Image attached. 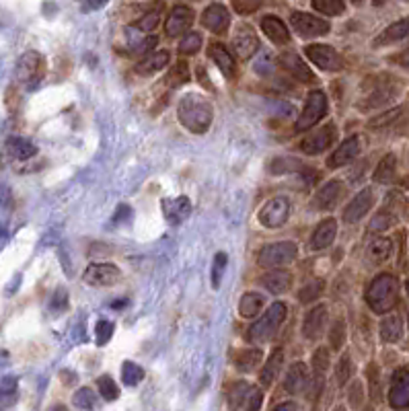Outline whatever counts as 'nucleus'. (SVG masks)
<instances>
[{
  "mask_svg": "<svg viewBox=\"0 0 409 411\" xmlns=\"http://www.w3.org/2000/svg\"><path fill=\"white\" fill-rule=\"evenodd\" d=\"M43 70V58L37 51H27L16 64V74L21 80H37Z\"/></svg>",
  "mask_w": 409,
  "mask_h": 411,
  "instance_id": "nucleus-20",
  "label": "nucleus"
},
{
  "mask_svg": "<svg viewBox=\"0 0 409 411\" xmlns=\"http://www.w3.org/2000/svg\"><path fill=\"white\" fill-rule=\"evenodd\" d=\"M163 208H165V216L171 224H179L191 214V202L183 196L163 202Z\"/></svg>",
  "mask_w": 409,
  "mask_h": 411,
  "instance_id": "nucleus-26",
  "label": "nucleus"
},
{
  "mask_svg": "<svg viewBox=\"0 0 409 411\" xmlns=\"http://www.w3.org/2000/svg\"><path fill=\"white\" fill-rule=\"evenodd\" d=\"M327 113V95L317 89V91H311L309 97H307V103L296 119V130H309L313 128L315 124H319Z\"/></svg>",
  "mask_w": 409,
  "mask_h": 411,
  "instance_id": "nucleus-5",
  "label": "nucleus"
},
{
  "mask_svg": "<svg viewBox=\"0 0 409 411\" xmlns=\"http://www.w3.org/2000/svg\"><path fill=\"white\" fill-rule=\"evenodd\" d=\"M159 19H161V12H159V10H150V12H146V14L136 23V29L148 33V31H152V29L159 25Z\"/></svg>",
  "mask_w": 409,
  "mask_h": 411,
  "instance_id": "nucleus-55",
  "label": "nucleus"
},
{
  "mask_svg": "<svg viewBox=\"0 0 409 411\" xmlns=\"http://www.w3.org/2000/svg\"><path fill=\"white\" fill-rule=\"evenodd\" d=\"M97 387H99V393L105 401H115L119 397V389L115 385V381L109 377V375H103L97 379Z\"/></svg>",
  "mask_w": 409,
  "mask_h": 411,
  "instance_id": "nucleus-39",
  "label": "nucleus"
},
{
  "mask_svg": "<svg viewBox=\"0 0 409 411\" xmlns=\"http://www.w3.org/2000/svg\"><path fill=\"white\" fill-rule=\"evenodd\" d=\"M208 56L214 60V64L220 68V72L226 76V78H233L237 68H235V60H233V54L222 45V43H210L208 45Z\"/></svg>",
  "mask_w": 409,
  "mask_h": 411,
  "instance_id": "nucleus-24",
  "label": "nucleus"
},
{
  "mask_svg": "<svg viewBox=\"0 0 409 411\" xmlns=\"http://www.w3.org/2000/svg\"><path fill=\"white\" fill-rule=\"evenodd\" d=\"M290 23L294 27V31L301 35V37H321V35H327L331 25L325 21V19H319L311 12H292L290 16Z\"/></svg>",
  "mask_w": 409,
  "mask_h": 411,
  "instance_id": "nucleus-7",
  "label": "nucleus"
},
{
  "mask_svg": "<svg viewBox=\"0 0 409 411\" xmlns=\"http://www.w3.org/2000/svg\"><path fill=\"white\" fill-rule=\"evenodd\" d=\"M282 364H284V350H282V348H276V350L270 354V358L266 360V366H264V371H261V375H259V383H261L266 389H270V387L274 385V381H276L278 375L282 373Z\"/></svg>",
  "mask_w": 409,
  "mask_h": 411,
  "instance_id": "nucleus-25",
  "label": "nucleus"
},
{
  "mask_svg": "<svg viewBox=\"0 0 409 411\" xmlns=\"http://www.w3.org/2000/svg\"><path fill=\"white\" fill-rule=\"evenodd\" d=\"M169 64V51L167 49H161V51H154V54H146L138 64H136V72L138 74H154L163 68H167Z\"/></svg>",
  "mask_w": 409,
  "mask_h": 411,
  "instance_id": "nucleus-27",
  "label": "nucleus"
},
{
  "mask_svg": "<svg viewBox=\"0 0 409 411\" xmlns=\"http://www.w3.org/2000/svg\"><path fill=\"white\" fill-rule=\"evenodd\" d=\"M395 220H397V214H393V212H389V210H383V212H379V214L373 218V222H371V233H383V231H387L389 226H393Z\"/></svg>",
  "mask_w": 409,
  "mask_h": 411,
  "instance_id": "nucleus-44",
  "label": "nucleus"
},
{
  "mask_svg": "<svg viewBox=\"0 0 409 411\" xmlns=\"http://www.w3.org/2000/svg\"><path fill=\"white\" fill-rule=\"evenodd\" d=\"M395 171H397V158H395V154H387L375 171V181L389 183V181H393Z\"/></svg>",
  "mask_w": 409,
  "mask_h": 411,
  "instance_id": "nucleus-36",
  "label": "nucleus"
},
{
  "mask_svg": "<svg viewBox=\"0 0 409 411\" xmlns=\"http://www.w3.org/2000/svg\"><path fill=\"white\" fill-rule=\"evenodd\" d=\"M315 10L327 14V16H340L346 12V2L344 0H311Z\"/></svg>",
  "mask_w": 409,
  "mask_h": 411,
  "instance_id": "nucleus-37",
  "label": "nucleus"
},
{
  "mask_svg": "<svg viewBox=\"0 0 409 411\" xmlns=\"http://www.w3.org/2000/svg\"><path fill=\"white\" fill-rule=\"evenodd\" d=\"M278 62H280V66H282L292 78H296V80H301V82H313V80H315L311 68L303 62V58H301L296 51H282L280 58H278Z\"/></svg>",
  "mask_w": 409,
  "mask_h": 411,
  "instance_id": "nucleus-17",
  "label": "nucleus"
},
{
  "mask_svg": "<svg viewBox=\"0 0 409 411\" xmlns=\"http://www.w3.org/2000/svg\"><path fill=\"white\" fill-rule=\"evenodd\" d=\"M274 411H299L296 408V403H292V401H288V403H282V406H278Z\"/></svg>",
  "mask_w": 409,
  "mask_h": 411,
  "instance_id": "nucleus-61",
  "label": "nucleus"
},
{
  "mask_svg": "<svg viewBox=\"0 0 409 411\" xmlns=\"http://www.w3.org/2000/svg\"><path fill=\"white\" fill-rule=\"evenodd\" d=\"M6 148H8L10 156H12V158H19V161H27V158L35 156V152H37L35 144H31V142L25 140V138H10V140L6 142Z\"/></svg>",
  "mask_w": 409,
  "mask_h": 411,
  "instance_id": "nucleus-32",
  "label": "nucleus"
},
{
  "mask_svg": "<svg viewBox=\"0 0 409 411\" xmlns=\"http://www.w3.org/2000/svg\"><path fill=\"white\" fill-rule=\"evenodd\" d=\"M64 309H68V292L64 288H58L54 294H51V301H49V311L54 315H60Z\"/></svg>",
  "mask_w": 409,
  "mask_h": 411,
  "instance_id": "nucleus-51",
  "label": "nucleus"
},
{
  "mask_svg": "<svg viewBox=\"0 0 409 411\" xmlns=\"http://www.w3.org/2000/svg\"><path fill=\"white\" fill-rule=\"evenodd\" d=\"M327 368H329V350L327 348L315 350V354H313V371H315V375L317 377H325Z\"/></svg>",
  "mask_w": 409,
  "mask_h": 411,
  "instance_id": "nucleus-45",
  "label": "nucleus"
},
{
  "mask_svg": "<svg viewBox=\"0 0 409 411\" xmlns=\"http://www.w3.org/2000/svg\"><path fill=\"white\" fill-rule=\"evenodd\" d=\"M261 31L274 43H288L290 41V31H288L286 23L282 19L274 16V14H268V16L261 19Z\"/></svg>",
  "mask_w": 409,
  "mask_h": 411,
  "instance_id": "nucleus-22",
  "label": "nucleus"
},
{
  "mask_svg": "<svg viewBox=\"0 0 409 411\" xmlns=\"http://www.w3.org/2000/svg\"><path fill=\"white\" fill-rule=\"evenodd\" d=\"M336 411H346V410H344V408H338V410H336Z\"/></svg>",
  "mask_w": 409,
  "mask_h": 411,
  "instance_id": "nucleus-63",
  "label": "nucleus"
},
{
  "mask_svg": "<svg viewBox=\"0 0 409 411\" xmlns=\"http://www.w3.org/2000/svg\"><path fill=\"white\" fill-rule=\"evenodd\" d=\"M336 235H338V222H336V218H325V220L317 226V231L313 233L311 249L321 251V249L329 247V245L336 241Z\"/></svg>",
  "mask_w": 409,
  "mask_h": 411,
  "instance_id": "nucleus-23",
  "label": "nucleus"
},
{
  "mask_svg": "<svg viewBox=\"0 0 409 411\" xmlns=\"http://www.w3.org/2000/svg\"><path fill=\"white\" fill-rule=\"evenodd\" d=\"M72 403H74V408H78V410H93L95 403H97V397H95V393H93L89 387H82V389H78V391L74 393Z\"/></svg>",
  "mask_w": 409,
  "mask_h": 411,
  "instance_id": "nucleus-43",
  "label": "nucleus"
},
{
  "mask_svg": "<svg viewBox=\"0 0 409 411\" xmlns=\"http://www.w3.org/2000/svg\"><path fill=\"white\" fill-rule=\"evenodd\" d=\"M364 142H366V140H364V136H360V134L350 136V138H348L344 144H340L338 150L329 156L327 167H329V169H340V167H344V165H348V163H352V161H356L358 154L362 152Z\"/></svg>",
  "mask_w": 409,
  "mask_h": 411,
  "instance_id": "nucleus-11",
  "label": "nucleus"
},
{
  "mask_svg": "<svg viewBox=\"0 0 409 411\" xmlns=\"http://www.w3.org/2000/svg\"><path fill=\"white\" fill-rule=\"evenodd\" d=\"M200 47H202V35L200 33H187V35H183V39L179 41V54L181 56H191V54H196V51H200Z\"/></svg>",
  "mask_w": 409,
  "mask_h": 411,
  "instance_id": "nucleus-42",
  "label": "nucleus"
},
{
  "mask_svg": "<svg viewBox=\"0 0 409 411\" xmlns=\"http://www.w3.org/2000/svg\"><path fill=\"white\" fill-rule=\"evenodd\" d=\"M286 315H288V305H286V303H274V305L266 311V315H264L255 325L249 327V333H247L249 342H253V344L270 342V340L278 333V329H280V325L284 323Z\"/></svg>",
  "mask_w": 409,
  "mask_h": 411,
  "instance_id": "nucleus-3",
  "label": "nucleus"
},
{
  "mask_svg": "<svg viewBox=\"0 0 409 411\" xmlns=\"http://www.w3.org/2000/svg\"><path fill=\"white\" fill-rule=\"evenodd\" d=\"M336 138H338V128H336V124H325V126L317 128L315 132H311V134L301 142V148H303L305 154L315 156V154H321L323 150H327V148L336 142Z\"/></svg>",
  "mask_w": 409,
  "mask_h": 411,
  "instance_id": "nucleus-6",
  "label": "nucleus"
},
{
  "mask_svg": "<svg viewBox=\"0 0 409 411\" xmlns=\"http://www.w3.org/2000/svg\"><path fill=\"white\" fill-rule=\"evenodd\" d=\"M307 56L311 62H315V66H319L321 70L327 72H340L344 68V58L338 54V49H334L327 43H315V45H307Z\"/></svg>",
  "mask_w": 409,
  "mask_h": 411,
  "instance_id": "nucleus-8",
  "label": "nucleus"
},
{
  "mask_svg": "<svg viewBox=\"0 0 409 411\" xmlns=\"http://www.w3.org/2000/svg\"><path fill=\"white\" fill-rule=\"evenodd\" d=\"M189 80V66H187V62H177L175 66H171V70L167 72V76H165V84L167 86H171V89H179V86H183L185 82Z\"/></svg>",
  "mask_w": 409,
  "mask_h": 411,
  "instance_id": "nucleus-34",
  "label": "nucleus"
},
{
  "mask_svg": "<svg viewBox=\"0 0 409 411\" xmlns=\"http://www.w3.org/2000/svg\"><path fill=\"white\" fill-rule=\"evenodd\" d=\"M119 280V270L113 263H93L84 272V282L91 286H111Z\"/></svg>",
  "mask_w": 409,
  "mask_h": 411,
  "instance_id": "nucleus-18",
  "label": "nucleus"
},
{
  "mask_svg": "<svg viewBox=\"0 0 409 411\" xmlns=\"http://www.w3.org/2000/svg\"><path fill=\"white\" fill-rule=\"evenodd\" d=\"M261 403H264V391L259 387H247L245 395H243V401L241 406L247 411H259L261 410Z\"/></svg>",
  "mask_w": 409,
  "mask_h": 411,
  "instance_id": "nucleus-40",
  "label": "nucleus"
},
{
  "mask_svg": "<svg viewBox=\"0 0 409 411\" xmlns=\"http://www.w3.org/2000/svg\"><path fill=\"white\" fill-rule=\"evenodd\" d=\"M198 78L206 84V89H212V84H210V80H208V74H206L204 66H198Z\"/></svg>",
  "mask_w": 409,
  "mask_h": 411,
  "instance_id": "nucleus-59",
  "label": "nucleus"
},
{
  "mask_svg": "<svg viewBox=\"0 0 409 411\" xmlns=\"http://www.w3.org/2000/svg\"><path fill=\"white\" fill-rule=\"evenodd\" d=\"M117 210H119V212H115V220H121V218L130 216V208H128V206H119Z\"/></svg>",
  "mask_w": 409,
  "mask_h": 411,
  "instance_id": "nucleus-60",
  "label": "nucleus"
},
{
  "mask_svg": "<svg viewBox=\"0 0 409 411\" xmlns=\"http://www.w3.org/2000/svg\"><path fill=\"white\" fill-rule=\"evenodd\" d=\"M391 251H393V243L389 239H377L369 245L366 255L373 263H383L391 257Z\"/></svg>",
  "mask_w": 409,
  "mask_h": 411,
  "instance_id": "nucleus-33",
  "label": "nucleus"
},
{
  "mask_svg": "<svg viewBox=\"0 0 409 411\" xmlns=\"http://www.w3.org/2000/svg\"><path fill=\"white\" fill-rule=\"evenodd\" d=\"M373 206H375V191L371 187H364L360 193H356V198L344 210V220L348 224H356L373 210Z\"/></svg>",
  "mask_w": 409,
  "mask_h": 411,
  "instance_id": "nucleus-15",
  "label": "nucleus"
},
{
  "mask_svg": "<svg viewBox=\"0 0 409 411\" xmlns=\"http://www.w3.org/2000/svg\"><path fill=\"white\" fill-rule=\"evenodd\" d=\"M290 216V202L286 198H272L259 210V222L266 228H280Z\"/></svg>",
  "mask_w": 409,
  "mask_h": 411,
  "instance_id": "nucleus-9",
  "label": "nucleus"
},
{
  "mask_svg": "<svg viewBox=\"0 0 409 411\" xmlns=\"http://www.w3.org/2000/svg\"><path fill=\"white\" fill-rule=\"evenodd\" d=\"M348 401L352 410H360L364 406V385L362 381H354L348 391Z\"/></svg>",
  "mask_w": 409,
  "mask_h": 411,
  "instance_id": "nucleus-47",
  "label": "nucleus"
},
{
  "mask_svg": "<svg viewBox=\"0 0 409 411\" xmlns=\"http://www.w3.org/2000/svg\"><path fill=\"white\" fill-rule=\"evenodd\" d=\"M299 255V245L292 241H280V243H272L268 247H264L259 251V266L261 268H282L288 266L296 259Z\"/></svg>",
  "mask_w": 409,
  "mask_h": 411,
  "instance_id": "nucleus-4",
  "label": "nucleus"
},
{
  "mask_svg": "<svg viewBox=\"0 0 409 411\" xmlns=\"http://www.w3.org/2000/svg\"><path fill=\"white\" fill-rule=\"evenodd\" d=\"M323 288H325L323 280H313L311 284H307V286H305V288L301 290V294H299L301 303H313V301H315L317 296H321Z\"/></svg>",
  "mask_w": 409,
  "mask_h": 411,
  "instance_id": "nucleus-46",
  "label": "nucleus"
},
{
  "mask_svg": "<svg viewBox=\"0 0 409 411\" xmlns=\"http://www.w3.org/2000/svg\"><path fill=\"white\" fill-rule=\"evenodd\" d=\"M51 411H68V410H66L64 406H56V408H54V410H51Z\"/></svg>",
  "mask_w": 409,
  "mask_h": 411,
  "instance_id": "nucleus-62",
  "label": "nucleus"
},
{
  "mask_svg": "<svg viewBox=\"0 0 409 411\" xmlns=\"http://www.w3.org/2000/svg\"><path fill=\"white\" fill-rule=\"evenodd\" d=\"M142 379H144V371H142L138 364H134V362H124V366H121V381H124L128 387L138 385Z\"/></svg>",
  "mask_w": 409,
  "mask_h": 411,
  "instance_id": "nucleus-41",
  "label": "nucleus"
},
{
  "mask_svg": "<svg viewBox=\"0 0 409 411\" xmlns=\"http://www.w3.org/2000/svg\"><path fill=\"white\" fill-rule=\"evenodd\" d=\"M309 385V368L307 364L303 362H294L288 373H286V379H284V389L290 393V395H299L307 389Z\"/></svg>",
  "mask_w": 409,
  "mask_h": 411,
  "instance_id": "nucleus-21",
  "label": "nucleus"
},
{
  "mask_svg": "<svg viewBox=\"0 0 409 411\" xmlns=\"http://www.w3.org/2000/svg\"><path fill=\"white\" fill-rule=\"evenodd\" d=\"M194 19H196V14H194V10L189 6H185V4L173 6L171 12H169V16H167V21H165V33H167V37H179V35H183L194 25Z\"/></svg>",
  "mask_w": 409,
  "mask_h": 411,
  "instance_id": "nucleus-12",
  "label": "nucleus"
},
{
  "mask_svg": "<svg viewBox=\"0 0 409 411\" xmlns=\"http://www.w3.org/2000/svg\"><path fill=\"white\" fill-rule=\"evenodd\" d=\"M202 25L204 29L212 31V33H224L231 25V12L224 4L220 2H214L210 4L204 14H202Z\"/></svg>",
  "mask_w": 409,
  "mask_h": 411,
  "instance_id": "nucleus-16",
  "label": "nucleus"
},
{
  "mask_svg": "<svg viewBox=\"0 0 409 411\" xmlns=\"http://www.w3.org/2000/svg\"><path fill=\"white\" fill-rule=\"evenodd\" d=\"M325 325H327V307L317 305L315 309L309 311L305 325H303V333L307 340H319L325 331Z\"/></svg>",
  "mask_w": 409,
  "mask_h": 411,
  "instance_id": "nucleus-19",
  "label": "nucleus"
},
{
  "mask_svg": "<svg viewBox=\"0 0 409 411\" xmlns=\"http://www.w3.org/2000/svg\"><path fill=\"white\" fill-rule=\"evenodd\" d=\"M226 263H229L226 253H216L214 263H212V286H214V288L220 286V280H222V274H224V270H226Z\"/></svg>",
  "mask_w": 409,
  "mask_h": 411,
  "instance_id": "nucleus-48",
  "label": "nucleus"
},
{
  "mask_svg": "<svg viewBox=\"0 0 409 411\" xmlns=\"http://www.w3.org/2000/svg\"><path fill=\"white\" fill-rule=\"evenodd\" d=\"M399 303V280L393 274L377 276L366 290V305L375 313H389Z\"/></svg>",
  "mask_w": 409,
  "mask_h": 411,
  "instance_id": "nucleus-2",
  "label": "nucleus"
},
{
  "mask_svg": "<svg viewBox=\"0 0 409 411\" xmlns=\"http://www.w3.org/2000/svg\"><path fill=\"white\" fill-rule=\"evenodd\" d=\"M344 193H346V183L334 179V181L325 183V185L315 193V198H313V206H315L317 210H321V212L334 210V208L342 202Z\"/></svg>",
  "mask_w": 409,
  "mask_h": 411,
  "instance_id": "nucleus-13",
  "label": "nucleus"
},
{
  "mask_svg": "<svg viewBox=\"0 0 409 411\" xmlns=\"http://www.w3.org/2000/svg\"><path fill=\"white\" fill-rule=\"evenodd\" d=\"M401 111H404V107H397V109H389V111H385L383 115H379V117H373L371 121H369V128H385V126H389L393 119H397L399 115H401Z\"/></svg>",
  "mask_w": 409,
  "mask_h": 411,
  "instance_id": "nucleus-50",
  "label": "nucleus"
},
{
  "mask_svg": "<svg viewBox=\"0 0 409 411\" xmlns=\"http://www.w3.org/2000/svg\"><path fill=\"white\" fill-rule=\"evenodd\" d=\"M113 336V323L111 321H99L97 323V329H95V338H97V344L99 346H105Z\"/></svg>",
  "mask_w": 409,
  "mask_h": 411,
  "instance_id": "nucleus-54",
  "label": "nucleus"
},
{
  "mask_svg": "<svg viewBox=\"0 0 409 411\" xmlns=\"http://www.w3.org/2000/svg\"><path fill=\"white\" fill-rule=\"evenodd\" d=\"M264 305H266V296L264 294H259V292H247L241 298V303H239V313H241V317L251 319V317H255L264 309Z\"/></svg>",
  "mask_w": 409,
  "mask_h": 411,
  "instance_id": "nucleus-31",
  "label": "nucleus"
},
{
  "mask_svg": "<svg viewBox=\"0 0 409 411\" xmlns=\"http://www.w3.org/2000/svg\"><path fill=\"white\" fill-rule=\"evenodd\" d=\"M329 342H331V350H342L344 342H346V325L344 321H336L331 325V331H329Z\"/></svg>",
  "mask_w": 409,
  "mask_h": 411,
  "instance_id": "nucleus-49",
  "label": "nucleus"
},
{
  "mask_svg": "<svg viewBox=\"0 0 409 411\" xmlns=\"http://www.w3.org/2000/svg\"><path fill=\"white\" fill-rule=\"evenodd\" d=\"M231 4H233V10L237 12V14H251V12H255L261 4H264V0H231Z\"/></svg>",
  "mask_w": 409,
  "mask_h": 411,
  "instance_id": "nucleus-53",
  "label": "nucleus"
},
{
  "mask_svg": "<svg viewBox=\"0 0 409 411\" xmlns=\"http://www.w3.org/2000/svg\"><path fill=\"white\" fill-rule=\"evenodd\" d=\"M354 375V364H352V358L350 354H344L338 362V368H336V379H338V385L340 387H346L348 381L352 379Z\"/></svg>",
  "mask_w": 409,
  "mask_h": 411,
  "instance_id": "nucleus-38",
  "label": "nucleus"
},
{
  "mask_svg": "<svg viewBox=\"0 0 409 411\" xmlns=\"http://www.w3.org/2000/svg\"><path fill=\"white\" fill-rule=\"evenodd\" d=\"M389 403L393 410H408L409 408V371L401 366L393 373L391 389H389Z\"/></svg>",
  "mask_w": 409,
  "mask_h": 411,
  "instance_id": "nucleus-14",
  "label": "nucleus"
},
{
  "mask_svg": "<svg viewBox=\"0 0 409 411\" xmlns=\"http://www.w3.org/2000/svg\"><path fill=\"white\" fill-rule=\"evenodd\" d=\"M233 49H235V54H237L241 60H249V58L255 56V51L259 49V39H257V33L253 31L251 25L241 23V25L235 29V35H233Z\"/></svg>",
  "mask_w": 409,
  "mask_h": 411,
  "instance_id": "nucleus-10",
  "label": "nucleus"
},
{
  "mask_svg": "<svg viewBox=\"0 0 409 411\" xmlns=\"http://www.w3.org/2000/svg\"><path fill=\"white\" fill-rule=\"evenodd\" d=\"M366 375H369V385H371V397L375 401H379V391H381V371H379V366L373 362L369 366Z\"/></svg>",
  "mask_w": 409,
  "mask_h": 411,
  "instance_id": "nucleus-52",
  "label": "nucleus"
},
{
  "mask_svg": "<svg viewBox=\"0 0 409 411\" xmlns=\"http://www.w3.org/2000/svg\"><path fill=\"white\" fill-rule=\"evenodd\" d=\"M264 354L261 350H255V348H249V350H243L237 358H235V364L241 373H251L255 371V366L261 362Z\"/></svg>",
  "mask_w": 409,
  "mask_h": 411,
  "instance_id": "nucleus-35",
  "label": "nucleus"
},
{
  "mask_svg": "<svg viewBox=\"0 0 409 411\" xmlns=\"http://www.w3.org/2000/svg\"><path fill=\"white\" fill-rule=\"evenodd\" d=\"M261 284L266 286V290H270L272 294H284L290 290L292 286V276L288 272H272V274H266L261 278Z\"/></svg>",
  "mask_w": 409,
  "mask_h": 411,
  "instance_id": "nucleus-29",
  "label": "nucleus"
},
{
  "mask_svg": "<svg viewBox=\"0 0 409 411\" xmlns=\"http://www.w3.org/2000/svg\"><path fill=\"white\" fill-rule=\"evenodd\" d=\"M301 169V165L292 158H276L272 163V173H288V171H296Z\"/></svg>",
  "mask_w": 409,
  "mask_h": 411,
  "instance_id": "nucleus-56",
  "label": "nucleus"
},
{
  "mask_svg": "<svg viewBox=\"0 0 409 411\" xmlns=\"http://www.w3.org/2000/svg\"><path fill=\"white\" fill-rule=\"evenodd\" d=\"M409 33V23L408 19H401V21H397V23H393V25H389L375 41H373V45L375 47H379V45H387V43H395V41H401V39H406Z\"/></svg>",
  "mask_w": 409,
  "mask_h": 411,
  "instance_id": "nucleus-28",
  "label": "nucleus"
},
{
  "mask_svg": "<svg viewBox=\"0 0 409 411\" xmlns=\"http://www.w3.org/2000/svg\"><path fill=\"white\" fill-rule=\"evenodd\" d=\"M109 0H86V8L89 10H97V8H103Z\"/></svg>",
  "mask_w": 409,
  "mask_h": 411,
  "instance_id": "nucleus-58",
  "label": "nucleus"
},
{
  "mask_svg": "<svg viewBox=\"0 0 409 411\" xmlns=\"http://www.w3.org/2000/svg\"><path fill=\"white\" fill-rule=\"evenodd\" d=\"M404 333V321L399 315H389L381 321V340L385 344H395Z\"/></svg>",
  "mask_w": 409,
  "mask_h": 411,
  "instance_id": "nucleus-30",
  "label": "nucleus"
},
{
  "mask_svg": "<svg viewBox=\"0 0 409 411\" xmlns=\"http://www.w3.org/2000/svg\"><path fill=\"white\" fill-rule=\"evenodd\" d=\"M177 117L183 128L194 134H204L212 126L214 107L202 93H187L177 107Z\"/></svg>",
  "mask_w": 409,
  "mask_h": 411,
  "instance_id": "nucleus-1",
  "label": "nucleus"
},
{
  "mask_svg": "<svg viewBox=\"0 0 409 411\" xmlns=\"http://www.w3.org/2000/svg\"><path fill=\"white\" fill-rule=\"evenodd\" d=\"M16 391V381L12 377L0 379V395H12Z\"/></svg>",
  "mask_w": 409,
  "mask_h": 411,
  "instance_id": "nucleus-57",
  "label": "nucleus"
}]
</instances>
